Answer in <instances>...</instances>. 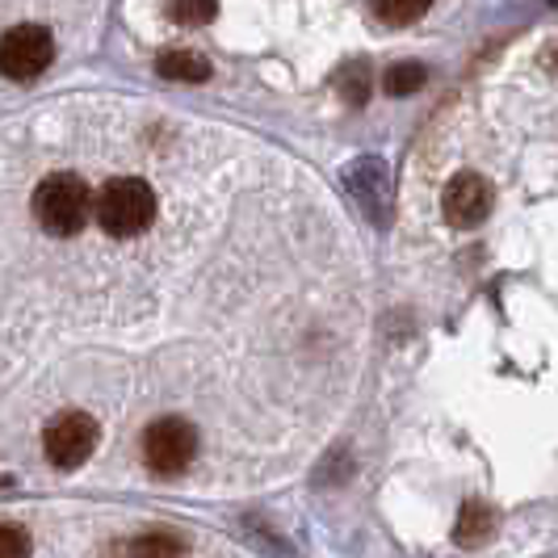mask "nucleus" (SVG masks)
<instances>
[{
	"label": "nucleus",
	"instance_id": "1",
	"mask_svg": "<svg viewBox=\"0 0 558 558\" xmlns=\"http://www.w3.org/2000/svg\"><path fill=\"white\" fill-rule=\"evenodd\" d=\"M156 190L143 177H113L110 185H101V194H93V219L101 223L113 240H135L156 223Z\"/></svg>",
	"mask_w": 558,
	"mask_h": 558
},
{
	"label": "nucleus",
	"instance_id": "2",
	"mask_svg": "<svg viewBox=\"0 0 558 558\" xmlns=\"http://www.w3.org/2000/svg\"><path fill=\"white\" fill-rule=\"evenodd\" d=\"M34 223L47 235H81L93 223V190L84 185L76 172H51L34 190Z\"/></svg>",
	"mask_w": 558,
	"mask_h": 558
},
{
	"label": "nucleus",
	"instance_id": "3",
	"mask_svg": "<svg viewBox=\"0 0 558 558\" xmlns=\"http://www.w3.org/2000/svg\"><path fill=\"white\" fill-rule=\"evenodd\" d=\"M202 437H197V424L185 416H160L147 424L143 433V462L147 471L160 478H177L194 466Z\"/></svg>",
	"mask_w": 558,
	"mask_h": 558
},
{
	"label": "nucleus",
	"instance_id": "4",
	"mask_svg": "<svg viewBox=\"0 0 558 558\" xmlns=\"http://www.w3.org/2000/svg\"><path fill=\"white\" fill-rule=\"evenodd\" d=\"M101 441V424L88 412H59L47 433H43V449L51 458V466L59 471H76L93 458V449Z\"/></svg>",
	"mask_w": 558,
	"mask_h": 558
},
{
	"label": "nucleus",
	"instance_id": "5",
	"mask_svg": "<svg viewBox=\"0 0 558 558\" xmlns=\"http://www.w3.org/2000/svg\"><path fill=\"white\" fill-rule=\"evenodd\" d=\"M56 59V38L43 26H13L0 38V76L26 84L43 76Z\"/></svg>",
	"mask_w": 558,
	"mask_h": 558
},
{
	"label": "nucleus",
	"instance_id": "6",
	"mask_svg": "<svg viewBox=\"0 0 558 558\" xmlns=\"http://www.w3.org/2000/svg\"><path fill=\"white\" fill-rule=\"evenodd\" d=\"M492 181L478 172V168H462V172H453L446 181V190H441V215H446L449 227H458V231H475V227L487 223V215H492Z\"/></svg>",
	"mask_w": 558,
	"mask_h": 558
},
{
	"label": "nucleus",
	"instance_id": "7",
	"mask_svg": "<svg viewBox=\"0 0 558 558\" xmlns=\"http://www.w3.org/2000/svg\"><path fill=\"white\" fill-rule=\"evenodd\" d=\"M349 181L357 185L353 194L365 202L369 219H378V223H383V210H387V168L378 165V160H362V165L349 172Z\"/></svg>",
	"mask_w": 558,
	"mask_h": 558
},
{
	"label": "nucleus",
	"instance_id": "8",
	"mask_svg": "<svg viewBox=\"0 0 558 558\" xmlns=\"http://www.w3.org/2000/svg\"><path fill=\"white\" fill-rule=\"evenodd\" d=\"M492 525H496V517H492V508L483 500H466L462 504V512H458V525H453V542L458 546H483L487 537H492Z\"/></svg>",
	"mask_w": 558,
	"mask_h": 558
},
{
	"label": "nucleus",
	"instance_id": "9",
	"mask_svg": "<svg viewBox=\"0 0 558 558\" xmlns=\"http://www.w3.org/2000/svg\"><path fill=\"white\" fill-rule=\"evenodd\" d=\"M156 72H160L165 81H181V84L210 81V63L197 56V51H160Z\"/></svg>",
	"mask_w": 558,
	"mask_h": 558
},
{
	"label": "nucleus",
	"instance_id": "10",
	"mask_svg": "<svg viewBox=\"0 0 558 558\" xmlns=\"http://www.w3.org/2000/svg\"><path fill=\"white\" fill-rule=\"evenodd\" d=\"M336 88H340V97H344L349 106H365L369 93H374V72H369V63H365V59L344 63V68L336 72Z\"/></svg>",
	"mask_w": 558,
	"mask_h": 558
},
{
	"label": "nucleus",
	"instance_id": "11",
	"mask_svg": "<svg viewBox=\"0 0 558 558\" xmlns=\"http://www.w3.org/2000/svg\"><path fill=\"white\" fill-rule=\"evenodd\" d=\"M126 555L131 558H185L190 546H185V537H177V533L151 530V533H143V537H135Z\"/></svg>",
	"mask_w": 558,
	"mask_h": 558
},
{
	"label": "nucleus",
	"instance_id": "12",
	"mask_svg": "<svg viewBox=\"0 0 558 558\" xmlns=\"http://www.w3.org/2000/svg\"><path fill=\"white\" fill-rule=\"evenodd\" d=\"M433 9V0H369V13L383 26H412Z\"/></svg>",
	"mask_w": 558,
	"mask_h": 558
},
{
	"label": "nucleus",
	"instance_id": "13",
	"mask_svg": "<svg viewBox=\"0 0 558 558\" xmlns=\"http://www.w3.org/2000/svg\"><path fill=\"white\" fill-rule=\"evenodd\" d=\"M424 81H428V68L424 63H391L387 76H383V88L391 97H408V93L424 88Z\"/></svg>",
	"mask_w": 558,
	"mask_h": 558
},
{
	"label": "nucleus",
	"instance_id": "14",
	"mask_svg": "<svg viewBox=\"0 0 558 558\" xmlns=\"http://www.w3.org/2000/svg\"><path fill=\"white\" fill-rule=\"evenodd\" d=\"M215 13H219V0H168V17L181 26H206L215 22Z\"/></svg>",
	"mask_w": 558,
	"mask_h": 558
},
{
	"label": "nucleus",
	"instance_id": "15",
	"mask_svg": "<svg viewBox=\"0 0 558 558\" xmlns=\"http://www.w3.org/2000/svg\"><path fill=\"white\" fill-rule=\"evenodd\" d=\"M0 558H29V533L13 521H0Z\"/></svg>",
	"mask_w": 558,
	"mask_h": 558
},
{
	"label": "nucleus",
	"instance_id": "16",
	"mask_svg": "<svg viewBox=\"0 0 558 558\" xmlns=\"http://www.w3.org/2000/svg\"><path fill=\"white\" fill-rule=\"evenodd\" d=\"M542 63H546V68H550V72H558V43H550V47H546V51H542Z\"/></svg>",
	"mask_w": 558,
	"mask_h": 558
}]
</instances>
